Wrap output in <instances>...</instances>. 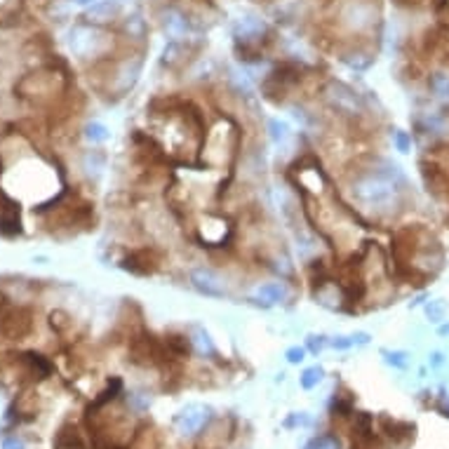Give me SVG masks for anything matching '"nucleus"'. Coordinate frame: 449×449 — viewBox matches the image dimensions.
Wrapping results in <instances>:
<instances>
[{
    "instance_id": "44",
    "label": "nucleus",
    "mask_w": 449,
    "mask_h": 449,
    "mask_svg": "<svg viewBox=\"0 0 449 449\" xmlns=\"http://www.w3.org/2000/svg\"><path fill=\"white\" fill-rule=\"evenodd\" d=\"M75 3H78V5H87V8H90V5H94V0H75Z\"/></svg>"
},
{
    "instance_id": "38",
    "label": "nucleus",
    "mask_w": 449,
    "mask_h": 449,
    "mask_svg": "<svg viewBox=\"0 0 449 449\" xmlns=\"http://www.w3.org/2000/svg\"><path fill=\"white\" fill-rule=\"evenodd\" d=\"M285 357H287V360H290L292 364L304 362V357H306V348H301V346H292V348H287Z\"/></svg>"
},
{
    "instance_id": "3",
    "label": "nucleus",
    "mask_w": 449,
    "mask_h": 449,
    "mask_svg": "<svg viewBox=\"0 0 449 449\" xmlns=\"http://www.w3.org/2000/svg\"><path fill=\"white\" fill-rule=\"evenodd\" d=\"M445 266L440 240L424 226H402L390 238L393 276L407 283H419L438 276Z\"/></svg>"
},
{
    "instance_id": "29",
    "label": "nucleus",
    "mask_w": 449,
    "mask_h": 449,
    "mask_svg": "<svg viewBox=\"0 0 449 449\" xmlns=\"http://www.w3.org/2000/svg\"><path fill=\"white\" fill-rule=\"evenodd\" d=\"M57 447L59 449H85V440L75 428H61L57 435Z\"/></svg>"
},
{
    "instance_id": "35",
    "label": "nucleus",
    "mask_w": 449,
    "mask_h": 449,
    "mask_svg": "<svg viewBox=\"0 0 449 449\" xmlns=\"http://www.w3.org/2000/svg\"><path fill=\"white\" fill-rule=\"evenodd\" d=\"M383 355H386V362L398 369H405L407 364H410V353H405V350H383Z\"/></svg>"
},
{
    "instance_id": "16",
    "label": "nucleus",
    "mask_w": 449,
    "mask_h": 449,
    "mask_svg": "<svg viewBox=\"0 0 449 449\" xmlns=\"http://www.w3.org/2000/svg\"><path fill=\"white\" fill-rule=\"evenodd\" d=\"M341 24L348 31H364L374 24V8L362 0H350L341 12Z\"/></svg>"
},
{
    "instance_id": "40",
    "label": "nucleus",
    "mask_w": 449,
    "mask_h": 449,
    "mask_svg": "<svg viewBox=\"0 0 449 449\" xmlns=\"http://www.w3.org/2000/svg\"><path fill=\"white\" fill-rule=\"evenodd\" d=\"M3 449H24V440L17 438V435H12V438L3 442Z\"/></svg>"
},
{
    "instance_id": "1",
    "label": "nucleus",
    "mask_w": 449,
    "mask_h": 449,
    "mask_svg": "<svg viewBox=\"0 0 449 449\" xmlns=\"http://www.w3.org/2000/svg\"><path fill=\"white\" fill-rule=\"evenodd\" d=\"M343 188L350 200V209L362 223H383L405 209L410 181L402 167L381 156L355 158L343 174Z\"/></svg>"
},
{
    "instance_id": "24",
    "label": "nucleus",
    "mask_w": 449,
    "mask_h": 449,
    "mask_svg": "<svg viewBox=\"0 0 449 449\" xmlns=\"http://www.w3.org/2000/svg\"><path fill=\"white\" fill-rule=\"evenodd\" d=\"M428 92L433 94V99L442 104H449V71H438L428 73Z\"/></svg>"
},
{
    "instance_id": "21",
    "label": "nucleus",
    "mask_w": 449,
    "mask_h": 449,
    "mask_svg": "<svg viewBox=\"0 0 449 449\" xmlns=\"http://www.w3.org/2000/svg\"><path fill=\"white\" fill-rule=\"evenodd\" d=\"M188 339H191L193 353H198L202 357H216V355H219V353H216V346H214L212 336H209V332L205 327L193 325L191 329H188Z\"/></svg>"
},
{
    "instance_id": "9",
    "label": "nucleus",
    "mask_w": 449,
    "mask_h": 449,
    "mask_svg": "<svg viewBox=\"0 0 449 449\" xmlns=\"http://www.w3.org/2000/svg\"><path fill=\"white\" fill-rule=\"evenodd\" d=\"M64 75L54 68H40L36 73H29L26 78L19 80L17 92L24 97V99L33 102H43L50 99V97H57L61 90H64Z\"/></svg>"
},
{
    "instance_id": "11",
    "label": "nucleus",
    "mask_w": 449,
    "mask_h": 449,
    "mask_svg": "<svg viewBox=\"0 0 449 449\" xmlns=\"http://www.w3.org/2000/svg\"><path fill=\"white\" fill-rule=\"evenodd\" d=\"M121 266L125 271H130L132 276H153L165 266V252L156 245H142V247L130 250L123 257Z\"/></svg>"
},
{
    "instance_id": "28",
    "label": "nucleus",
    "mask_w": 449,
    "mask_h": 449,
    "mask_svg": "<svg viewBox=\"0 0 449 449\" xmlns=\"http://www.w3.org/2000/svg\"><path fill=\"white\" fill-rule=\"evenodd\" d=\"M82 137H85L92 146H97V144H106L109 139H111V130H109L104 123L92 121V123H87L85 128H82Z\"/></svg>"
},
{
    "instance_id": "27",
    "label": "nucleus",
    "mask_w": 449,
    "mask_h": 449,
    "mask_svg": "<svg viewBox=\"0 0 449 449\" xmlns=\"http://www.w3.org/2000/svg\"><path fill=\"white\" fill-rule=\"evenodd\" d=\"M82 167L87 170L90 177L99 179L104 170H106V156H104L102 151H87L85 156H82Z\"/></svg>"
},
{
    "instance_id": "37",
    "label": "nucleus",
    "mask_w": 449,
    "mask_h": 449,
    "mask_svg": "<svg viewBox=\"0 0 449 449\" xmlns=\"http://www.w3.org/2000/svg\"><path fill=\"white\" fill-rule=\"evenodd\" d=\"M325 346H329V339H327V336H322V334H311L306 339V348L311 350V353H320Z\"/></svg>"
},
{
    "instance_id": "8",
    "label": "nucleus",
    "mask_w": 449,
    "mask_h": 449,
    "mask_svg": "<svg viewBox=\"0 0 449 449\" xmlns=\"http://www.w3.org/2000/svg\"><path fill=\"white\" fill-rule=\"evenodd\" d=\"M301 80H304V68H301L299 64H292V61H285V64L276 66L262 80L264 99H269L273 104L290 102L294 97V92L299 90Z\"/></svg>"
},
{
    "instance_id": "33",
    "label": "nucleus",
    "mask_w": 449,
    "mask_h": 449,
    "mask_svg": "<svg viewBox=\"0 0 449 449\" xmlns=\"http://www.w3.org/2000/svg\"><path fill=\"white\" fill-rule=\"evenodd\" d=\"M269 135L273 139V144H283V142H287V137H290V128H287V123L278 121V118H271Z\"/></svg>"
},
{
    "instance_id": "26",
    "label": "nucleus",
    "mask_w": 449,
    "mask_h": 449,
    "mask_svg": "<svg viewBox=\"0 0 449 449\" xmlns=\"http://www.w3.org/2000/svg\"><path fill=\"white\" fill-rule=\"evenodd\" d=\"M428 52H431L433 57H438L440 61H445V64H449V29H438L431 33Z\"/></svg>"
},
{
    "instance_id": "46",
    "label": "nucleus",
    "mask_w": 449,
    "mask_h": 449,
    "mask_svg": "<svg viewBox=\"0 0 449 449\" xmlns=\"http://www.w3.org/2000/svg\"><path fill=\"white\" fill-rule=\"evenodd\" d=\"M445 8H447V17H449V0H445Z\"/></svg>"
},
{
    "instance_id": "43",
    "label": "nucleus",
    "mask_w": 449,
    "mask_h": 449,
    "mask_svg": "<svg viewBox=\"0 0 449 449\" xmlns=\"http://www.w3.org/2000/svg\"><path fill=\"white\" fill-rule=\"evenodd\" d=\"M438 410L442 412V417H449V402H445V405H440Z\"/></svg>"
},
{
    "instance_id": "20",
    "label": "nucleus",
    "mask_w": 449,
    "mask_h": 449,
    "mask_svg": "<svg viewBox=\"0 0 449 449\" xmlns=\"http://www.w3.org/2000/svg\"><path fill=\"white\" fill-rule=\"evenodd\" d=\"M118 15H121V3H118V0H99V3H94L87 8L85 19H87V24L104 26V24L113 22Z\"/></svg>"
},
{
    "instance_id": "10",
    "label": "nucleus",
    "mask_w": 449,
    "mask_h": 449,
    "mask_svg": "<svg viewBox=\"0 0 449 449\" xmlns=\"http://www.w3.org/2000/svg\"><path fill=\"white\" fill-rule=\"evenodd\" d=\"M313 299H315V304H320L322 308H327V311L353 313L346 287H343L339 278H332L329 273L313 280Z\"/></svg>"
},
{
    "instance_id": "23",
    "label": "nucleus",
    "mask_w": 449,
    "mask_h": 449,
    "mask_svg": "<svg viewBox=\"0 0 449 449\" xmlns=\"http://www.w3.org/2000/svg\"><path fill=\"white\" fill-rule=\"evenodd\" d=\"M381 426H383V433L386 438L390 442H410L414 438V426L412 424H402V421H395V419H381Z\"/></svg>"
},
{
    "instance_id": "4",
    "label": "nucleus",
    "mask_w": 449,
    "mask_h": 449,
    "mask_svg": "<svg viewBox=\"0 0 449 449\" xmlns=\"http://www.w3.org/2000/svg\"><path fill=\"white\" fill-rule=\"evenodd\" d=\"M242 149V132L230 116L219 118L212 128L205 132L198 163L207 170H226L235 165Z\"/></svg>"
},
{
    "instance_id": "32",
    "label": "nucleus",
    "mask_w": 449,
    "mask_h": 449,
    "mask_svg": "<svg viewBox=\"0 0 449 449\" xmlns=\"http://www.w3.org/2000/svg\"><path fill=\"white\" fill-rule=\"evenodd\" d=\"M322 376H325V369L322 367H318V364H315V367H308V369H304V374H301V388H306V390H311V388H315V386H318L320 381H322Z\"/></svg>"
},
{
    "instance_id": "15",
    "label": "nucleus",
    "mask_w": 449,
    "mask_h": 449,
    "mask_svg": "<svg viewBox=\"0 0 449 449\" xmlns=\"http://www.w3.org/2000/svg\"><path fill=\"white\" fill-rule=\"evenodd\" d=\"M193 45L188 43V40H170L165 47H163V54H160V64H163L167 71H184V68L191 64L193 59Z\"/></svg>"
},
{
    "instance_id": "18",
    "label": "nucleus",
    "mask_w": 449,
    "mask_h": 449,
    "mask_svg": "<svg viewBox=\"0 0 449 449\" xmlns=\"http://www.w3.org/2000/svg\"><path fill=\"white\" fill-rule=\"evenodd\" d=\"M160 24H163L165 36L172 40H188V36H191V31H193L191 19H188L179 8H167L163 12V17H160Z\"/></svg>"
},
{
    "instance_id": "6",
    "label": "nucleus",
    "mask_w": 449,
    "mask_h": 449,
    "mask_svg": "<svg viewBox=\"0 0 449 449\" xmlns=\"http://www.w3.org/2000/svg\"><path fill=\"white\" fill-rule=\"evenodd\" d=\"M111 45H113V40L97 24H78L68 33V50L85 61L109 57Z\"/></svg>"
},
{
    "instance_id": "45",
    "label": "nucleus",
    "mask_w": 449,
    "mask_h": 449,
    "mask_svg": "<svg viewBox=\"0 0 449 449\" xmlns=\"http://www.w3.org/2000/svg\"><path fill=\"white\" fill-rule=\"evenodd\" d=\"M440 334H449V325H442L440 327Z\"/></svg>"
},
{
    "instance_id": "7",
    "label": "nucleus",
    "mask_w": 449,
    "mask_h": 449,
    "mask_svg": "<svg viewBox=\"0 0 449 449\" xmlns=\"http://www.w3.org/2000/svg\"><path fill=\"white\" fill-rule=\"evenodd\" d=\"M142 71H144V57L139 52L135 54H128V57L113 61V64H109V73H106V94L111 99H123V97H128L132 90L137 87L139 78H142Z\"/></svg>"
},
{
    "instance_id": "36",
    "label": "nucleus",
    "mask_w": 449,
    "mask_h": 449,
    "mask_svg": "<svg viewBox=\"0 0 449 449\" xmlns=\"http://www.w3.org/2000/svg\"><path fill=\"white\" fill-rule=\"evenodd\" d=\"M393 144H395V151L400 153H410L412 151V135L405 130H395L393 132Z\"/></svg>"
},
{
    "instance_id": "12",
    "label": "nucleus",
    "mask_w": 449,
    "mask_h": 449,
    "mask_svg": "<svg viewBox=\"0 0 449 449\" xmlns=\"http://www.w3.org/2000/svg\"><path fill=\"white\" fill-rule=\"evenodd\" d=\"M230 233H233V226L221 214H200L195 221V238L207 247H226Z\"/></svg>"
},
{
    "instance_id": "25",
    "label": "nucleus",
    "mask_w": 449,
    "mask_h": 449,
    "mask_svg": "<svg viewBox=\"0 0 449 449\" xmlns=\"http://www.w3.org/2000/svg\"><path fill=\"white\" fill-rule=\"evenodd\" d=\"M341 61L353 71H367V68L374 64V54L362 50V47H350V50L341 52Z\"/></svg>"
},
{
    "instance_id": "34",
    "label": "nucleus",
    "mask_w": 449,
    "mask_h": 449,
    "mask_svg": "<svg viewBox=\"0 0 449 449\" xmlns=\"http://www.w3.org/2000/svg\"><path fill=\"white\" fill-rule=\"evenodd\" d=\"M306 449H341V445L334 435H318V438H313L308 442Z\"/></svg>"
},
{
    "instance_id": "19",
    "label": "nucleus",
    "mask_w": 449,
    "mask_h": 449,
    "mask_svg": "<svg viewBox=\"0 0 449 449\" xmlns=\"http://www.w3.org/2000/svg\"><path fill=\"white\" fill-rule=\"evenodd\" d=\"M287 297H290V292H287L285 283H264L257 287L250 301H257V304L264 308H273V306L285 304Z\"/></svg>"
},
{
    "instance_id": "41",
    "label": "nucleus",
    "mask_w": 449,
    "mask_h": 449,
    "mask_svg": "<svg viewBox=\"0 0 449 449\" xmlns=\"http://www.w3.org/2000/svg\"><path fill=\"white\" fill-rule=\"evenodd\" d=\"M442 362H445V357H442L440 350H435V353L428 357V364H431V367H440Z\"/></svg>"
},
{
    "instance_id": "42",
    "label": "nucleus",
    "mask_w": 449,
    "mask_h": 449,
    "mask_svg": "<svg viewBox=\"0 0 449 449\" xmlns=\"http://www.w3.org/2000/svg\"><path fill=\"white\" fill-rule=\"evenodd\" d=\"M400 5H407V8H421V5H426L428 0H395Z\"/></svg>"
},
{
    "instance_id": "31",
    "label": "nucleus",
    "mask_w": 449,
    "mask_h": 449,
    "mask_svg": "<svg viewBox=\"0 0 449 449\" xmlns=\"http://www.w3.org/2000/svg\"><path fill=\"white\" fill-rule=\"evenodd\" d=\"M426 318L431 320V322H442L447 318V311H449V306H447V301L445 299H431L426 304Z\"/></svg>"
},
{
    "instance_id": "39",
    "label": "nucleus",
    "mask_w": 449,
    "mask_h": 449,
    "mask_svg": "<svg viewBox=\"0 0 449 449\" xmlns=\"http://www.w3.org/2000/svg\"><path fill=\"white\" fill-rule=\"evenodd\" d=\"M329 346L339 348V350H346L350 346H355V343H353V336H334V339H329Z\"/></svg>"
},
{
    "instance_id": "22",
    "label": "nucleus",
    "mask_w": 449,
    "mask_h": 449,
    "mask_svg": "<svg viewBox=\"0 0 449 449\" xmlns=\"http://www.w3.org/2000/svg\"><path fill=\"white\" fill-rule=\"evenodd\" d=\"M421 165L431 167V170H435L445 179H449V144H442V146L431 149L426 153V158L421 160Z\"/></svg>"
},
{
    "instance_id": "14",
    "label": "nucleus",
    "mask_w": 449,
    "mask_h": 449,
    "mask_svg": "<svg viewBox=\"0 0 449 449\" xmlns=\"http://www.w3.org/2000/svg\"><path fill=\"white\" fill-rule=\"evenodd\" d=\"M209 419H212L209 407H205V405H188L177 414V417H174V428H177L179 435L191 438V435H198L202 428L209 424Z\"/></svg>"
},
{
    "instance_id": "5",
    "label": "nucleus",
    "mask_w": 449,
    "mask_h": 449,
    "mask_svg": "<svg viewBox=\"0 0 449 449\" xmlns=\"http://www.w3.org/2000/svg\"><path fill=\"white\" fill-rule=\"evenodd\" d=\"M320 99L325 102V106L348 123H360L364 116L369 113L367 99L348 85L343 80H327L320 87Z\"/></svg>"
},
{
    "instance_id": "30",
    "label": "nucleus",
    "mask_w": 449,
    "mask_h": 449,
    "mask_svg": "<svg viewBox=\"0 0 449 449\" xmlns=\"http://www.w3.org/2000/svg\"><path fill=\"white\" fill-rule=\"evenodd\" d=\"M123 29L132 40H137V43H142V40L146 38V22L142 19V15L128 17V19H125V24H123Z\"/></svg>"
},
{
    "instance_id": "2",
    "label": "nucleus",
    "mask_w": 449,
    "mask_h": 449,
    "mask_svg": "<svg viewBox=\"0 0 449 449\" xmlns=\"http://www.w3.org/2000/svg\"><path fill=\"white\" fill-rule=\"evenodd\" d=\"M205 132V121L193 104L181 99H156L151 104L149 135L167 158L198 163Z\"/></svg>"
},
{
    "instance_id": "17",
    "label": "nucleus",
    "mask_w": 449,
    "mask_h": 449,
    "mask_svg": "<svg viewBox=\"0 0 449 449\" xmlns=\"http://www.w3.org/2000/svg\"><path fill=\"white\" fill-rule=\"evenodd\" d=\"M0 329L10 339H22L31 332V311L26 308H8L0 315Z\"/></svg>"
},
{
    "instance_id": "13",
    "label": "nucleus",
    "mask_w": 449,
    "mask_h": 449,
    "mask_svg": "<svg viewBox=\"0 0 449 449\" xmlns=\"http://www.w3.org/2000/svg\"><path fill=\"white\" fill-rule=\"evenodd\" d=\"M188 283L195 292L209 299H223L228 294L226 280L209 266H195V269L188 271Z\"/></svg>"
}]
</instances>
